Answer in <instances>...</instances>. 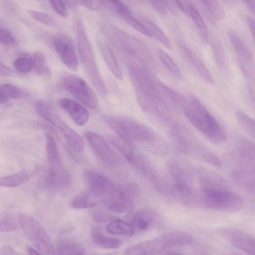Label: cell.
Returning a JSON list of instances; mask_svg holds the SVG:
<instances>
[{
	"instance_id": "48",
	"label": "cell",
	"mask_w": 255,
	"mask_h": 255,
	"mask_svg": "<svg viewBox=\"0 0 255 255\" xmlns=\"http://www.w3.org/2000/svg\"><path fill=\"white\" fill-rule=\"evenodd\" d=\"M11 73V69L0 62V76H8L10 75Z\"/></svg>"
},
{
	"instance_id": "25",
	"label": "cell",
	"mask_w": 255,
	"mask_h": 255,
	"mask_svg": "<svg viewBox=\"0 0 255 255\" xmlns=\"http://www.w3.org/2000/svg\"><path fill=\"white\" fill-rule=\"evenodd\" d=\"M91 234L94 242L102 248L114 249L119 248L122 244V241L120 240L104 235L98 227L93 228Z\"/></svg>"
},
{
	"instance_id": "45",
	"label": "cell",
	"mask_w": 255,
	"mask_h": 255,
	"mask_svg": "<svg viewBox=\"0 0 255 255\" xmlns=\"http://www.w3.org/2000/svg\"><path fill=\"white\" fill-rule=\"evenodd\" d=\"M153 8L159 14L164 15L166 14V10L161 1L153 0L150 1Z\"/></svg>"
},
{
	"instance_id": "46",
	"label": "cell",
	"mask_w": 255,
	"mask_h": 255,
	"mask_svg": "<svg viewBox=\"0 0 255 255\" xmlns=\"http://www.w3.org/2000/svg\"><path fill=\"white\" fill-rule=\"evenodd\" d=\"M161 2L170 12L175 15L178 14V11L176 7L177 5H175V1L162 0Z\"/></svg>"
},
{
	"instance_id": "29",
	"label": "cell",
	"mask_w": 255,
	"mask_h": 255,
	"mask_svg": "<svg viewBox=\"0 0 255 255\" xmlns=\"http://www.w3.org/2000/svg\"><path fill=\"white\" fill-rule=\"evenodd\" d=\"M33 70L39 76L49 77L51 75V70L48 66L44 54L40 51H36L33 53Z\"/></svg>"
},
{
	"instance_id": "12",
	"label": "cell",
	"mask_w": 255,
	"mask_h": 255,
	"mask_svg": "<svg viewBox=\"0 0 255 255\" xmlns=\"http://www.w3.org/2000/svg\"><path fill=\"white\" fill-rule=\"evenodd\" d=\"M85 176L87 192L98 201H103L116 186L108 178L94 170H87Z\"/></svg>"
},
{
	"instance_id": "17",
	"label": "cell",
	"mask_w": 255,
	"mask_h": 255,
	"mask_svg": "<svg viewBox=\"0 0 255 255\" xmlns=\"http://www.w3.org/2000/svg\"><path fill=\"white\" fill-rule=\"evenodd\" d=\"M59 105L77 125L83 126L88 122L89 112L75 101L63 98L59 101Z\"/></svg>"
},
{
	"instance_id": "11",
	"label": "cell",
	"mask_w": 255,
	"mask_h": 255,
	"mask_svg": "<svg viewBox=\"0 0 255 255\" xmlns=\"http://www.w3.org/2000/svg\"><path fill=\"white\" fill-rule=\"evenodd\" d=\"M216 233L229 243L249 255H255L254 238L242 230L229 227L216 229Z\"/></svg>"
},
{
	"instance_id": "51",
	"label": "cell",
	"mask_w": 255,
	"mask_h": 255,
	"mask_svg": "<svg viewBox=\"0 0 255 255\" xmlns=\"http://www.w3.org/2000/svg\"><path fill=\"white\" fill-rule=\"evenodd\" d=\"M13 252L10 248L6 247L0 251V255H13Z\"/></svg>"
},
{
	"instance_id": "43",
	"label": "cell",
	"mask_w": 255,
	"mask_h": 255,
	"mask_svg": "<svg viewBox=\"0 0 255 255\" xmlns=\"http://www.w3.org/2000/svg\"><path fill=\"white\" fill-rule=\"evenodd\" d=\"M0 42L6 44H12L15 40L11 33L7 29L0 26Z\"/></svg>"
},
{
	"instance_id": "16",
	"label": "cell",
	"mask_w": 255,
	"mask_h": 255,
	"mask_svg": "<svg viewBox=\"0 0 255 255\" xmlns=\"http://www.w3.org/2000/svg\"><path fill=\"white\" fill-rule=\"evenodd\" d=\"M70 181L69 174L61 163L50 164L46 177L48 186L54 188H64L69 185Z\"/></svg>"
},
{
	"instance_id": "40",
	"label": "cell",
	"mask_w": 255,
	"mask_h": 255,
	"mask_svg": "<svg viewBox=\"0 0 255 255\" xmlns=\"http://www.w3.org/2000/svg\"><path fill=\"white\" fill-rule=\"evenodd\" d=\"M28 12L33 19L43 24L50 25L53 22L52 18L47 13L32 10Z\"/></svg>"
},
{
	"instance_id": "22",
	"label": "cell",
	"mask_w": 255,
	"mask_h": 255,
	"mask_svg": "<svg viewBox=\"0 0 255 255\" xmlns=\"http://www.w3.org/2000/svg\"><path fill=\"white\" fill-rule=\"evenodd\" d=\"M235 159L255 162V145L249 139L241 138L236 148Z\"/></svg>"
},
{
	"instance_id": "28",
	"label": "cell",
	"mask_w": 255,
	"mask_h": 255,
	"mask_svg": "<svg viewBox=\"0 0 255 255\" xmlns=\"http://www.w3.org/2000/svg\"><path fill=\"white\" fill-rule=\"evenodd\" d=\"M140 21L149 31L151 37H153L169 49L172 48L171 43L164 32L155 24L148 19L140 18Z\"/></svg>"
},
{
	"instance_id": "3",
	"label": "cell",
	"mask_w": 255,
	"mask_h": 255,
	"mask_svg": "<svg viewBox=\"0 0 255 255\" xmlns=\"http://www.w3.org/2000/svg\"><path fill=\"white\" fill-rule=\"evenodd\" d=\"M182 111L193 126L209 140L215 143L225 140L226 133L223 128L196 97L191 96Z\"/></svg>"
},
{
	"instance_id": "6",
	"label": "cell",
	"mask_w": 255,
	"mask_h": 255,
	"mask_svg": "<svg viewBox=\"0 0 255 255\" xmlns=\"http://www.w3.org/2000/svg\"><path fill=\"white\" fill-rule=\"evenodd\" d=\"M201 193L203 207L232 213L240 211L244 206L242 198L231 189H216Z\"/></svg>"
},
{
	"instance_id": "21",
	"label": "cell",
	"mask_w": 255,
	"mask_h": 255,
	"mask_svg": "<svg viewBox=\"0 0 255 255\" xmlns=\"http://www.w3.org/2000/svg\"><path fill=\"white\" fill-rule=\"evenodd\" d=\"M202 8L204 15L211 23H215V20L222 19L225 12L222 6L217 0H201Z\"/></svg>"
},
{
	"instance_id": "52",
	"label": "cell",
	"mask_w": 255,
	"mask_h": 255,
	"mask_svg": "<svg viewBox=\"0 0 255 255\" xmlns=\"http://www.w3.org/2000/svg\"><path fill=\"white\" fill-rule=\"evenodd\" d=\"M28 252L29 255H41L38 252L30 247L28 248Z\"/></svg>"
},
{
	"instance_id": "9",
	"label": "cell",
	"mask_w": 255,
	"mask_h": 255,
	"mask_svg": "<svg viewBox=\"0 0 255 255\" xmlns=\"http://www.w3.org/2000/svg\"><path fill=\"white\" fill-rule=\"evenodd\" d=\"M63 88L84 105L92 109H95L98 106V100L96 94L80 77L73 74L65 75L62 80Z\"/></svg>"
},
{
	"instance_id": "23",
	"label": "cell",
	"mask_w": 255,
	"mask_h": 255,
	"mask_svg": "<svg viewBox=\"0 0 255 255\" xmlns=\"http://www.w3.org/2000/svg\"><path fill=\"white\" fill-rule=\"evenodd\" d=\"M59 255H84V247L77 242L70 239L64 238L58 242Z\"/></svg>"
},
{
	"instance_id": "36",
	"label": "cell",
	"mask_w": 255,
	"mask_h": 255,
	"mask_svg": "<svg viewBox=\"0 0 255 255\" xmlns=\"http://www.w3.org/2000/svg\"><path fill=\"white\" fill-rule=\"evenodd\" d=\"M158 54L161 63L169 72L176 78H181V71L170 56L160 49H158Z\"/></svg>"
},
{
	"instance_id": "20",
	"label": "cell",
	"mask_w": 255,
	"mask_h": 255,
	"mask_svg": "<svg viewBox=\"0 0 255 255\" xmlns=\"http://www.w3.org/2000/svg\"><path fill=\"white\" fill-rule=\"evenodd\" d=\"M98 45L109 69L117 79L122 80L123 78L122 71L109 45L103 41H99Z\"/></svg>"
},
{
	"instance_id": "54",
	"label": "cell",
	"mask_w": 255,
	"mask_h": 255,
	"mask_svg": "<svg viewBox=\"0 0 255 255\" xmlns=\"http://www.w3.org/2000/svg\"><path fill=\"white\" fill-rule=\"evenodd\" d=\"M21 255L18 254V255Z\"/></svg>"
},
{
	"instance_id": "47",
	"label": "cell",
	"mask_w": 255,
	"mask_h": 255,
	"mask_svg": "<svg viewBox=\"0 0 255 255\" xmlns=\"http://www.w3.org/2000/svg\"><path fill=\"white\" fill-rule=\"evenodd\" d=\"M176 4L180 10L185 14L188 15L189 7L191 3L188 1L184 0H176Z\"/></svg>"
},
{
	"instance_id": "15",
	"label": "cell",
	"mask_w": 255,
	"mask_h": 255,
	"mask_svg": "<svg viewBox=\"0 0 255 255\" xmlns=\"http://www.w3.org/2000/svg\"><path fill=\"white\" fill-rule=\"evenodd\" d=\"M158 219V215L154 211L145 208L140 209L132 214L129 221L130 224L134 230L144 232L153 227Z\"/></svg>"
},
{
	"instance_id": "2",
	"label": "cell",
	"mask_w": 255,
	"mask_h": 255,
	"mask_svg": "<svg viewBox=\"0 0 255 255\" xmlns=\"http://www.w3.org/2000/svg\"><path fill=\"white\" fill-rule=\"evenodd\" d=\"M101 29L112 46L128 60V64H137L149 69L156 68L152 53L139 39L111 23H103Z\"/></svg>"
},
{
	"instance_id": "10",
	"label": "cell",
	"mask_w": 255,
	"mask_h": 255,
	"mask_svg": "<svg viewBox=\"0 0 255 255\" xmlns=\"http://www.w3.org/2000/svg\"><path fill=\"white\" fill-rule=\"evenodd\" d=\"M86 138L97 156L106 164L118 166L121 164L120 156L110 146L105 138L99 133L88 131Z\"/></svg>"
},
{
	"instance_id": "19",
	"label": "cell",
	"mask_w": 255,
	"mask_h": 255,
	"mask_svg": "<svg viewBox=\"0 0 255 255\" xmlns=\"http://www.w3.org/2000/svg\"><path fill=\"white\" fill-rule=\"evenodd\" d=\"M233 180L242 189L251 194L255 193V170L234 168Z\"/></svg>"
},
{
	"instance_id": "33",
	"label": "cell",
	"mask_w": 255,
	"mask_h": 255,
	"mask_svg": "<svg viewBox=\"0 0 255 255\" xmlns=\"http://www.w3.org/2000/svg\"><path fill=\"white\" fill-rule=\"evenodd\" d=\"M188 15L196 25L200 37L205 42L208 40V31L206 24L197 9L191 3Z\"/></svg>"
},
{
	"instance_id": "26",
	"label": "cell",
	"mask_w": 255,
	"mask_h": 255,
	"mask_svg": "<svg viewBox=\"0 0 255 255\" xmlns=\"http://www.w3.org/2000/svg\"><path fill=\"white\" fill-rule=\"evenodd\" d=\"M160 89L161 95L167 102L182 110L187 104L186 99L181 95L161 82Z\"/></svg>"
},
{
	"instance_id": "39",
	"label": "cell",
	"mask_w": 255,
	"mask_h": 255,
	"mask_svg": "<svg viewBox=\"0 0 255 255\" xmlns=\"http://www.w3.org/2000/svg\"><path fill=\"white\" fill-rule=\"evenodd\" d=\"M93 219L97 222H107L114 218L113 215L104 209H98L93 210L92 213Z\"/></svg>"
},
{
	"instance_id": "37",
	"label": "cell",
	"mask_w": 255,
	"mask_h": 255,
	"mask_svg": "<svg viewBox=\"0 0 255 255\" xmlns=\"http://www.w3.org/2000/svg\"><path fill=\"white\" fill-rule=\"evenodd\" d=\"M13 66L18 72L27 73L33 69V59L28 55H23L16 59Z\"/></svg>"
},
{
	"instance_id": "27",
	"label": "cell",
	"mask_w": 255,
	"mask_h": 255,
	"mask_svg": "<svg viewBox=\"0 0 255 255\" xmlns=\"http://www.w3.org/2000/svg\"><path fill=\"white\" fill-rule=\"evenodd\" d=\"M108 233L113 235L132 236L134 230L128 222L121 219L114 220L110 222L106 227Z\"/></svg>"
},
{
	"instance_id": "8",
	"label": "cell",
	"mask_w": 255,
	"mask_h": 255,
	"mask_svg": "<svg viewBox=\"0 0 255 255\" xmlns=\"http://www.w3.org/2000/svg\"><path fill=\"white\" fill-rule=\"evenodd\" d=\"M137 188L133 185L125 187L116 186L103 200L106 208L117 213L128 212L132 210Z\"/></svg>"
},
{
	"instance_id": "32",
	"label": "cell",
	"mask_w": 255,
	"mask_h": 255,
	"mask_svg": "<svg viewBox=\"0 0 255 255\" xmlns=\"http://www.w3.org/2000/svg\"><path fill=\"white\" fill-rule=\"evenodd\" d=\"M98 201L89 194L87 191L76 195L71 201V206L76 209H84L95 207Z\"/></svg>"
},
{
	"instance_id": "24",
	"label": "cell",
	"mask_w": 255,
	"mask_h": 255,
	"mask_svg": "<svg viewBox=\"0 0 255 255\" xmlns=\"http://www.w3.org/2000/svg\"><path fill=\"white\" fill-rule=\"evenodd\" d=\"M229 39L237 55L245 62L251 63L253 61L252 53L246 44L234 32H228Z\"/></svg>"
},
{
	"instance_id": "13",
	"label": "cell",
	"mask_w": 255,
	"mask_h": 255,
	"mask_svg": "<svg viewBox=\"0 0 255 255\" xmlns=\"http://www.w3.org/2000/svg\"><path fill=\"white\" fill-rule=\"evenodd\" d=\"M52 44L65 65L72 71L77 70L78 60L71 38L64 33L57 34L52 39Z\"/></svg>"
},
{
	"instance_id": "44",
	"label": "cell",
	"mask_w": 255,
	"mask_h": 255,
	"mask_svg": "<svg viewBox=\"0 0 255 255\" xmlns=\"http://www.w3.org/2000/svg\"><path fill=\"white\" fill-rule=\"evenodd\" d=\"M74 2L93 10L98 9L103 6L101 0H80Z\"/></svg>"
},
{
	"instance_id": "1",
	"label": "cell",
	"mask_w": 255,
	"mask_h": 255,
	"mask_svg": "<svg viewBox=\"0 0 255 255\" xmlns=\"http://www.w3.org/2000/svg\"><path fill=\"white\" fill-rule=\"evenodd\" d=\"M105 119L118 136L129 144L133 145L138 142L147 144L151 151L160 156L168 153L169 146L166 139L143 124L120 116H109Z\"/></svg>"
},
{
	"instance_id": "55",
	"label": "cell",
	"mask_w": 255,
	"mask_h": 255,
	"mask_svg": "<svg viewBox=\"0 0 255 255\" xmlns=\"http://www.w3.org/2000/svg\"></svg>"
},
{
	"instance_id": "31",
	"label": "cell",
	"mask_w": 255,
	"mask_h": 255,
	"mask_svg": "<svg viewBox=\"0 0 255 255\" xmlns=\"http://www.w3.org/2000/svg\"><path fill=\"white\" fill-rule=\"evenodd\" d=\"M29 174L22 170L13 175L0 177V186L14 187L26 182L29 179Z\"/></svg>"
},
{
	"instance_id": "38",
	"label": "cell",
	"mask_w": 255,
	"mask_h": 255,
	"mask_svg": "<svg viewBox=\"0 0 255 255\" xmlns=\"http://www.w3.org/2000/svg\"><path fill=\"white\" fill-rule=\"evenodd\" d=\"M17 223L15 218L10 215L0 216V232H7L15 230Z\"/></svg>"
},
{
	"instance_id": "49",
	"label": "cell",
	"mask_w": 255,
	"mask_h": 255,
	"mask_svg": "<svg viewBox=\"0 0 255 255\" xmlns=\"http://www.w3.org/2000/svg\"><path fill=\"white\" fill-rule=\"evenodd\" d=\"M247 23H248V26L249 27V28H250L251 32L252 33L253 36H254V33H255V21H254V20L251 17H248Z\"/></svg>"
},
{
	"instance_id": "14",
	"label": "cell",
	"mask_w": 255,
	"mask_h": 255,
	"mask_svg": "<svg viewBox=\"0 0 255 255\" xmlns=\"http://www.w3.org/2000/svg\"><path fill=\"white\" fill-rule=\"evenodd\" d=\"M101 1L103 6L107 7L113 11L130 26L143 35L151 37L146 28L140 21L133 17L128 8L122 2L118 0H101Z\"/></svg>"
},
{
	"instance_id": "7",
	"label": "cell",
	"mask_w": 255,
	"mask_h": 255,
	"mask_svg": "<svg viewBox=\"0 0 255 255\" xmlns=\"http://www.w3.org/2000/svg\"><path fill=\"white\" fill-rule=\"evenodd\" d=\"M18 221L32 244L44 255H56L50 238L41 224L33 217L21 214Z\"/></svg>"
},
{
	"instance_id": "18",
	"label": "cell",
	"mask_w": 255,
	"mask_h": 255,
	"mask_svg": "<svg viewBox=\"0 0 255 255\" xmlns=\"http://www.w3.org/2000/svg\"><path fill=\"white\" fill-rule=\"evenodd\" d=\"M181 51L184 57L202 78L209 84H214V81L210 71L203 62L188 47L182 45Z\"/></svg>"
},
{
	"instance_id": "4",
	"label": "cell",
	"mask_w": 255,
	"mask_h": 255,
	"mask_svg": "<svg viewBox=\"0 0 255 255\" xmlns=\"http://www.w3.org/2000/svg\"><path fill=\"white\" fill-rule=\"evenodd\" d=\"M73 28L76 35L79 54L81 63L91 83L98 92L106 95L107 88L103 81L94 54L81 19L75 17Z\"/></svg>"
},
{
	"instance_id": "53",
	"label": "cell",
	"mask_w": 255,
	"mask_h": 255,
	"mask_svg": "<svg viewBox=\"0 0 255 255\" xmlns=\"http://www.w3.org/2000/svg\"><path fill=\"white\" fill-rule=\"evenodd\" d=\"M181 255L176 254H168V255Z\"/></svg>"
},
{
	"instance_id": "5",
	"label": "cell",
	"mask_w": 255,
	"mask_h": 255,
	"mask_svg": "<svg viewBox=\"0 0 255 255\" xmlns=\"http://www.w3.org/2000/svg\"><path fill=\"white\" fill-rule=\"evenodd\" d=\"M193 240L188 233L174 231L131 246L124 255H155L172 247L190 245Z\"/></svg>"
},
{
	"instance_id": "42",
	"label": "cell",
	"mask_w": 255,
	"mask_h": 255,
	"mask_svg": "<svg viewBox=\"0 0 255 255\" xmlns=\"http://www.w3.org/2000/svg\"><path fill=\"white\" fill-rule=\"evenodd\" d=\"M213 48L216 61L219 66L221 68H223L225 66V63L222 46L220 43H219V42H214L213 43Z\"/></svg>"
},
{
	"instance_id": "41",
	"label": "cell",
	"mask_w": 255,
	"mask_h": 255,
	"mask_svg": "<svg viewBox=\"0 0 255 255\" xmlns=\"http://www.w3.org/2000/svg\"><path fill=\"white\" fill-rule=\"evenodd\" d=\"M50 4L53 9L59 15L63 17H67L68 12L67 10L66 1L61 0H50Z\"/></svg>"
},
{
	"instance_id": "34",
	"label": "cell",
	"mask_w": 255,
	"mask_h": 255,
	"mask_svg": "<svg viewBox=\"0 0 255 255\" xmlns=\"http://www.w3.org/2000/svg\"><path fill=\"white\" fill-rule=\"evenodd\" d=\"M46 150L50 164L60 163V157L56 143L52 135L48 132L45 133Z\"/></svg>"
},
{
	"instance_id": "30",
	"label": "cell",
	"mask_w": 255,
	"mask_h": 255,
	"mask_svg": "<svg viewBox=\"0 0 255 255\" xmlns=\"http://www.w3.org/2000/svg\"><path fill=\"white\" fill-rule=\"evenodd\" d=\"M23 96V91L16 86L10 84L0 85V104L7 103L9 99H18Z\"/></svg>"
},
{
	"instance_id": "50",
	"label": "cell",
	"mask_w": 255,
	"mask_h": 255,
	"mask_svg": "<svg viewBox=\"0 0 255 255\" xmlns=\"http://www.w3.org/2000/svg\"><path fill=\"white\" fill-rule=\"evenodd\" d=\"M244 2L247 5L249 9L253 12L255 13V0H246L244 1Z\"/></svg>"
},
{
	"instance_id": "35",
	"label": "cell",
	"mask_w": 255,
	"mask_h": 255,
	"mask_svg": "<svg viewBox=\"0 0 255 255\" xmlns=\"http://www.w3.org/2000/svg\"><path fill=\"white\" fill-rule=\"evenodd\" d=\"M236 117L239 125L250 137H255V121L244 112L239 110Z\"/></svg>"
}]
</instances>
